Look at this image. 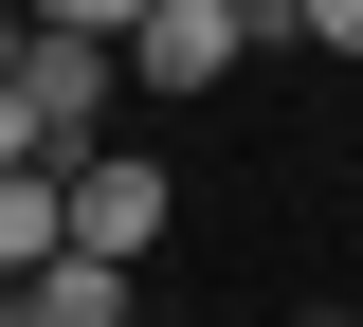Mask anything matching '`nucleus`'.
<instances>
[{
  "label": "nucleus",
  "instance_id": "f257e3e1",
  "mask_svg": "<svg viewBox=\"0 0 363 327\" xmlns=\"http://www.w3.org/2000/svg\"><path fill=\"white\" fill-rule=\"evenodd\" d=\"M255 37H291V0H145V18H128V73H145V92H218Z\"/></svg>",
  "mask_w": 363,
  "mask_h": 327
},
{
  "label": "nucleus",
  "instance_id": "f03ea898",
  "mask_svg": "<svg viewBox=\"0 0 363 327\" xmlns=\"http://www.w3.org/2000/svg\"><path fill=\"white\" fill-rule=\"evenodd\" d=\"M109 55L128 37H18V145H37V164H91V128H109Z\"/></svg>",
  "mask_w": 363,
  "mask_h": 327
},
{
  "label": "nucleus",
  "instance_id": "7ed1b4c3",
  "mask_svg": "<svg viewBox=\"0 0 363 327\" xmlns=\"http://www.w3.org/2000/svg\"><path fill=\"white\" fill-rule=\"evenodd\" d=\"M164 218H182V182L145 164V145H91V164H73V236H91V255H145Z\"/></svg>",
  "mask_w": 363,
  "mask_h": 327
},
{
  "label": "nucleus",
  "instance_id": "20e7f679",
  "mask_svg": "<svg viewBox=\"0 0 363 327\" xmlns=\"http://www.w3.org/2000/svg\"><path fill=\"white\" fill-rule=\"evenodd\" d=\"M0 327H128V255H91V236H55L37 273H0Z\"/></svg>",
  "mask_w": 363,
  "mask_h": 327
},
{
  "label": "nucleus",
  "instance_id": "39448f33",
  "mask_svg": "<svg viewBox=\"0 0 363 327\" xmlns=\"http://www.w3.org/2000/svg\"><path fill=\"white\" fill-rule=\"evenodd\" d=\"M55 236H73V164H37V145H18V164H0V273H37Z\"/></svg>",
  "mask_w": 363,
  "mask_h": 327
},
{
  "label": "nucleus",
  "instance_id": "423d86ee",
  "mask_svg": "<svg viewBox=\"0 0 363 327\" xmlns=\"http://www.w3.org/2000/svg\"><path fill=\"white\" fill-rule=\"evenodd\" d=\"M18 18H55V37H128L145 0H18Z\"/></svg>",
  "mask_w": 363,
  "mask_h": 327
},
{
  "label": "nucleus",
  "instance_id": "0eeeda50",
  "mask_svg": "<svg viewBox=\"0 0 363 327\" xmlns=\"http://www.w3.org/2000/svg\"><path fill=\"white\" fill-rule=\"evenodd\" d=\"M291 37H309V55H363V0H291Z\"/></svg>",
  "mask_w": 363,
  "mask_h": 327
},
{
  "label": "nucleus",
  "instance_id": "6e6552de",
  "mask_svg": "<svg viewBox=\"0 0 363 327\" xmlns=\"http://www.w3.org/2000/svg\"><path fill=\"white\" fill-rule=\"evenodd\" d=\"M18 37H37V18H18V0H0V92H18Z\"/></svg>",
  "mask_w": 363,
  "mask_h": 327
},
{
  "label": "nucleus",
  "instance_id": "1a4fd4ad",
  "mask_svg": "<svg viewBox=\"0 0 363 327\" xmlns=\"http://www.w3.org/2000/svg\"><path fill=\"white\" fill-rule=\"evenodd\" d=\"M291 327H345V309H291Z\"/></svg>",
  "mask_w": 363,
  "mask_h": 327
}]
</instances>
